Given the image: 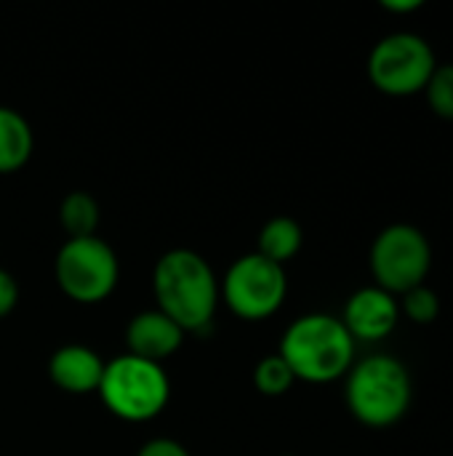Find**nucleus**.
Returning a JSON list of instances; mask_svg holds the SVG:
<instances>
[{"mask_svg": "<svg viewBox=\"0 0 453 456\" xmlns=\"http://www.w3.org/2000/svg\"><path fill=\"white\" fill-rule=\"evenodd\" d=\"M344 398L352 417L374 430L398 425L414 398L409 369L392 355H371L347 371Z\"/></svg>", "mask_w": 453, "mask_h": 456, "instance_id": "nucleus-3", "label": "nucleus"}, {"mask_svg": "<svg viewBox=\"0 0 453 456\" xmlns=\"http://www.w3.org/2000/svg\"><path fill=\"white\" fill-rule=\"evenodd\" d=\"M400 313L417 326H430L441 315V297L430 286H417V289L403 294Z\"/></svg>", "mask_w": 453, "mask_h": 456, "instance_id": "nucleus-16", "label": "nucleus"}, {"mask_svg": "<svg viewBox=\"0 0 453 456\" xmlns=\"http://www.w3.org/2000/svg\"><path fill=\"white\" fill-rule=\"evenodd\" d=\"M104 361L85 345H64L48 361L51 382L69 395L99 393L104 377Z\"/></svg>", "mask_w": 453, "mask_h": 456, "instance_id": "nucleus-11", "label": "nucleus"}, {"mask_svg": "<svg viewBox=\"0 0 453 456\" xmlns=\"http://www.w3.org/2000/svg\"><path fill=\"white\" fill-rule=\"evenodd\" d=\"M59 289L77 305L104 302L120 278V265L109 243L101 238H67L53 262Z\"/></svg>", "mask_w": 453, "mask_h": 456, "instance_id": "nucleus-5", "label": "nucleus"}, {"mask_svg": "<svg viewBox=\"0 0 453 456\" xmlns=\"http://www.w3.org/2000/svg\"><path fill=\"white\" fill-rule=\"evenodd\" d=\"M19 302V283L8 270H0V318L11 315Z\"/></svg>", "mask_w": 453, "mask_h": 456, "instance_id": "nucleus-18", "label": "nucleus"}, {"mask_svg": "<svg viewBox=\"0 0 453 456\" xmlns=\"http://www.w3.org/2000/svg\"><path fill=\"white\" fill-rule=\"evenodd\" d=\"M158 310L168 315L184 334L206 331L214 321L219 286L211 265L190 248L166 251L152 273Z\"/></svg>", "mask_w": 453, "mask_h": 456, "instance_id": "nucleus-1", "label": "nucleus"}, {"mask_svg": "<svg viewBox=\"0 0 453 456\" xmlns=\"http://www.w3.org/2000/svg\"><path fill=\"white\" fill-rule=\"evenodd\" d=\"M427 102L430 110L443 118V120H453V64H438L427 88Z\"/></svg>", "mask_w": 453, "mask_h": 456, "instance_id": "nucleus-17", "label": "nucleus"}, {"mask_svg": "<svg viewBox=\"0 0 453 456\" xmlns=\"http://www.w3.org/2000/svg\"><path fill=\"white\" fill-rule=\"evenodd\" d=\"M382 5L392 13H414L422 8V0H382Z\"/></svg>", "mask_w": 453, "mask_h": 456, "instance_id": "nucleus-20", "label": "nucleus"}, {"mask_svg": "<svg viewBox=\"0 0 453 456\" xmlns=\"http://www.w3.org/2000/svg\"><path fill=\"white\" fill-rule=\"evenodd\" d=\"M59 222L69 238H91L99 227V203L91 192L75 190L59 206Z\"/></svg>", "mask_w": 453, "mask_h": 456, "instance_id": "nucleus-14", "label": "nucleus"}, {"mask_svg": "<svg viewBox=\"0 0 453 456\" xmlns=\"http://www.w3.org/2000/svg\"><path fill=\"white\" fill-rule=\"evenodd\" d=\"M35 150V136L24 115L0 107V174L19 171Z\"/></svg>", "mask_w": 453, "mask_h": 456, "instance_id": "nucleus-12", "label": "nucleus"}, {"mask_svg": "<svg viewBox=\"0 0 453 456\" xmlns=\"http://www.w3.org/2000/svg\"><path fill=\"white\" fill-rule=\"evenodd\" d=\"M435 67V51L414 32H392L382 37L368 56V77L374 88L387 96H414L425 91Z\"/></svg>", "mask_w": 453, "mask_h": 456, "instance_id": "nucleus-6", "label": "nucleus"}, {"mask_svg": "<svg viewBox=\"0 0 453 456\" xmlns=\"http://www.w3.org/2000/svg\"><path fill=\"white\" fill-rule=\"evenodd\" d=\"M296 377L291 371V366L275 353V355H267L259 361V366L254 369V385L262 395H286L291 387H294Z\"/></svg>", "mask_w": 453, "mask_h": 456, "instance_id": "nucleus-15", "label": "nucleus"}, {"mask_svg": "<svg viewBox=\"0 0 453 456\" xmlns=\"http://www.w3.org/2000/svg\"><path fill=\"white\" fill-rule=\"evenodd\" d=\"M278 355L291 366L296 379L304 382H334L352 369L355 339L344 323L326 313L296 318L280 342Z\"/></svg>", "mask_w": 453, "mask_h": 456, "instance_id": "nucleus-2", "label": "nucleus"}, {"mask_svg": "<svg viewBox=\"0 0 453 456\" xmlns=\"http://www.w3.org/2000/svg\"><path fill=\"white\" fill-rule=\"evenodd\" d=\"M99 395L117 419L147 422L166 409L171 398V382L160 363L125 353L104 366Z\"/></svg>", "mask_w": 453, "mask_h": 456, "instance_id": "nucleus-4", "label": "nucleus"}, {"mask_svg": "<svg viewBox=\"0 0 453 456\" xmlns=\"http://www.w3.org/2000/svg\"><path fill=\"white\" fill-rule=\"evenodd\" d=\"M302 243H304V232H302L299 222L291 216H275L262 227L256 254H262L264 259L283 267L286 262H291L299 254Z\"/></svg>", "mask_w": 453, "mask_h": 456, "instance_id": "nucleus-13", "label": "nucleus"}, {"mask_svg": "<svg viewBox=\"0 0 453 456\" xmlns=\"http://www.w3.org/2000/svg\"><path fill=\"white\" fill-rule=\"evenodd\" d=\"M433 267V246L427 235L414 224L384 227L371 246V273L376 286L387 294H406L425 286Z\"/></svg>", "mask_w": 453, "mask_h": 456, "instance_id": "nucleus-7", "label": "nucleus"}, {"mask_svg": "<svg viewBox=\"0 0 453 456\" xmlns=\"http://www.w3.org/2000/svg\"><path fill=\"white\" fill-rule=\"evenodd\" d=\"M182 342H184V331L160 310H144L133 315L125 329L128 355L152 363H160L163 358L174 355L182 347Z\"/></svg>", "mask_w": 453, "mask_h": 456, "instance_id": "nucleus-10", "label": "nucleus"}, {"mask_svg": "<svg viewBox=\"0 0 453 456\" xmlns=\"http://www.w3.org/2000/svg\"><path fill=\"white\" fill-rule=\"evenodd\" d=\"M339 321L344 323L352 339L379 342L395 331L400 321V305L392 294L382 291L379 286H368L347 299L344 315Z\"/></svg>", "mask_w": 453, "mask_h": 456, "instance_id": "nucleus-9", "label": "nucleus"}, {"mask_svg": "<svg viewBox=\"0 0 453 456\" xmlns=\"http://www.w3.org/2000/svg\"><path fill=\"white\" fill-rule=\"evenodd\" d=\"M136 456H190V452L179 444V441H171V438H155V441H147L139 454Z\"/></svg>", "mask_w": 453, "mask_h": 456, "instance_id": "nucleus-19", "label": "nucleus"}, {"mask_svg": "<svg viewBox=\"0 0 453 456\" xmlns=\"http://www.w3.org/2000/svg\"><path fill=\"white\" fill-rule=\"evenodd\" d=\"M286 270L262 254L240 256L222 281V299L243 321H264L275 315L286 299Z\"/></svg>", "mask_w": 453, "mask_h": 456, "instance_id": "nucleus-8", "label": "nucleus"}]
</instances>
